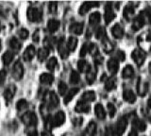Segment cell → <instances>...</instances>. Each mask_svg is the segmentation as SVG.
<instances>
[{
  "label": "cell",
  "instance_id": "6da1fadb",
  "mask_svg": "<svg viewBox=\"0 0 151 136\" xmlns=\"http://www.w3.org/2000/svg\"><path fill=\"white\" fill-rule=\"evenodd\" d=\"M127 120L125 117H122L116 124L108 127L106 130V136H122L127 128Z\"/></svg>",
  "mask_w": 151,
  "mask_h": 136
},
{
  "label": "cell",
  "instance_id": "7a4b0ae2",
  "mask_svg": "<svg viewBox=\"0 0 151 136\" xmlns=\"http://www.w3.org/2000/svg\"><path fill=\"white\" fill-rule=\"evenodd\" d=\"M27 19L29 20L30 22H40L42 18V11L39 8H28L27 12Z\"/></svg>",
  "mask_w": 151,
  "mask_h": 136
},
{
  "label": "cell",
  "instance_id": "3957f363",
  "mask_svg": "<svg viewBox=\"0 0 151 136\" xmlns=\"http://www.w3.org/2000/svg\"><path fill=\"white\" fill-rule=\"evenodd\" d=\"M22 121L24 122V124L27 125V127H30V128L35 127L38 123L37 116L35 114V112H25L22 116Z\"/></svg>",
  "mask_w": 151,
  "mask_h": 136
},
{
  "label": "cell",
  "instance_id": "277c9868",
  "mask_svg": "<svg viewBox=\"0 0 151 136\" xmlns=\"http://www.w3.org/2000/svg\"><path fill=\"white\" fill-rule=\"evenodd\" d=\"M145 52L143 50V49H134L133 52L131 53V58L133 59V60L135 62V63L138 65V66H141V65H143V63H145Z\"/></svg>",
  "mask_w": 151,
  "mask_h": 136
},
{
  "label": "cell",
  "instance_id": "5b68a950",
  "mask_svg": "<svg viewBox=\"0 0 151 136\" xmlns=\"http://www.w3.org/2000/svg\"><path fill=\"white\" fill-rule=\"evenodd\" d=\"M23 75H24V67L21 62L17 60L12 67V77L14 79H16V81H20L23 78Z\"/></svg>",
  "mask_w": 151,
  "mask_h": 136
},
{
  "label": "cell",
  "instance_id": "8992f818",
  "mask_svg": "<svg viewBox=\"0 0 151 136\" xmlns=\"http://www.w3.org/2000/svg\"><path fill=\"white\" fill-rule=\"evenodd\" d=\"M57 45H58V51H59V54L60 56L63 59H66L69 56V50L66 46V44L64 42L63 38H60L58 43H57Z\"/></svg>",
  "mask_w": 151,
  "mask_h": 136
},
{
  "label": "cell",
  "instance_id": "52a82bcc",
  "mask_svg": "<svg viewBox=\"0 0 151 136\" xmlns=\"http://www.w3.org/2000/svg\"><path fill=\"white\" fill-rule=\"evenodd\" d=\"M45 104L48 106L50 110L54 109L59 105V97L56 95L55 92L48 93V95H47V103H45Z\"/></svg>",
  "mask_w": 151,
  "mask_h": 136
},
{
  "label": "cell",
  "instance_id": "ba28073f",
  "mask_svg": "<svg viewBox=\"0 0 151 136\" xmlns=\"http://www.w3.org/2000/svg\"><path fill=\"white\" fill-rule=\"evenodd\" d=\"M114 18H115V13L113 12L111 4L108 3L105 7V13H104V19H105L106 24H110Z\"/></svg>",
  "mask_w": 151,
  "mask_h": 136
},
{
  "label": "cell",
  "instance_id": "9c48e42d",
  "mask_svg": "<svg viewBox=\"0 0 151 136\" xmlns=\"http://www.w3.org/2000/svg\"><path fill=\"white\" fill-rule=\"evenodd\" d=\"M99 6V3L96 2V1H87V2H84L81 6L79 7V10L78 12L79 14L84 15L85 13H87L93 7H98Z\"/></svg>",
  "mask_w": 151,
  "mask_h": 136
},
{
  "label": "cell",
  "instance_id": "30bf717a",
  "mask_svg": "<svg viewBox=\"0 0 151 136\" xmlns=\"http://www.w3.org/2000/svg\"><path fill=\"white\" fill-rule=\"evenodd\" d=\"M145 24V19L144 15L140 13L138 16H136L133 20V23H132V30L134 31H138L139 30H141Z\"/></svg>",
  "mask_w": 151,
  "mask_h": 136
},
{
  "label": "cell",
  "instance_id": "8fae6325",
  "mask_svg": "<svg viewBox=\"0 0 151 136\" xmlns=\"http://www.w3.org/2000/svg\"><path fill=\"white\" fill-rule=\"evenodd\" d=\"M64 122L65 114L63 111H60L53 116V128H55V127H60L61 125H63Z\"/></svg>",
  "mask_w": 151,
  "mask_h": 136
},
{
  "label": "cell",
  "instance_id": "7c38bea8",
  "mask_svg": "<svg viewBox=\"0 0 151 136\" xmlns=\"http://www.w3.org/2000/svg\"><path fill=\"white\" fill-rule=\"evenodd\" d=\"M36 52H35V47L33 45H28L27 47L24 51L23 54V59L25 62H30V60L34 58Z\"/></svg>",
  "mask_w": 151,
  "mask_h": 136
},
{
  "label": "cell",
  "instance_id": "4fadbf2b",
  "mask_svg": "<svg viewBox=\"0 0 151 136\" xmlns=\"http://www.w3.org/2000/svg\"><path fill=\"white\" fill-rule=\"evenodd\" d=\"M107 66H108V69H109V71H110V73L114 75L118 72V70H119V62H118L116 59L111 58L108 60Z\"/></svg>",
  "mask_w": 151,
  "mask_h": 136
},
{
  "label": "cell",
  "instance_id": "5bb4252c",
  "mask_svg": "<svg viewBox=\"0 0 151 136\" xmlns=\"http://www.w3.org/2000/svg\"><path fill=\"white\" fill-rule=\"evenodd\" d=\"M90 110H91V107H90L89 103L88 102H85V101H82V100H79L77 105H76V108H75V111L77 112H79V114H82V112H89Z\"/></svg>",
  "mask_w": 151,
  "mask_h": 136
},
{
  "label": "cell",
  "instance_id": "9a60e30c",
  "mask_svg": "<svg viewBox=\"0 0 151 136\" xmlns=\"http://www.w3.org/2000/svg\"><path fill=\"white\" fill-rule=\"evenodd\" d=\"M15 93H16V87H15V85L11 84V85L8 86L6 89H5V91H4V97H5V99H6L8 102H9L13 98L14 95H15Z\"/></svg>",
  "mask_w": 151,
  "mask_h": 136
},
{
  "label": "cell",
  "instance_id": "2e32d148",
  "mask_svg": "<svg viewBox=\"0 0 151 136\" xmlns=\"http://www.w3.org/2000/svg\"><path fill=\"white\" fill-rule=\"evenodd\" d=\"M83 29H84L83 23H73L70 26L69 30L71 33H74L76 35H80L83 32Z\"/></svg>",
  "mask_w": 151,
  "mask_h": 136
},
{
  "label": "cell",
  "instance_id": "e0dca14e",
  "mask_svg": "<svg viewBox=\"0 0 151 136\" xmlns=\"http://www.w3.org/2000/svg\"><path fill=\"white\" fill-rule=\"evenodd\" d=\"M111 34L116 39H121L124 36V30L120 24H115L111 27Z\"/></svg>",
  "mask_w": 151,
  "mask_h": 136
},
{
  "label": "cell",
  "instance_id": "ac0fdd59",
  "mask_svg": "<svg viewBox=\"0 0 151 136\" xmlns=\"http://www.w3.org/2000/svg\"><path fill=\"white\" fill-rule=\"evenodd\" d=\"M9 47H11L12 51L14 52H18L19 50L21 49L22 47V45H21V42L19 41L18 39H16L15 37H12L11 38V40L9 41Z\"/></svg>",
  "mask_w": 151,
  "mask_h": 136
},
{
  "label": "cell",
  "instance_id": "d6986e66",
  "mask_svg": "<svg viewBox=\"0 0 151 136\" xmlns=\"http://www.w3.org/2000/svg\"><path fill=\"white\" fill-rule=\"evenodd\" d=\"M123 97H124L125 101L129 103H134L136 101L135 94L132 90H129V89H127V90L124 91V93H123Z\"/></svg>",
  "mask_w": 151,
  "mask_h": 136
},
{
  "label": "cell",
  "instance_id": "ffe728a7",
  "mask_svg": "<svg viewBox=\"0 0 151 136\" xmlns=\"http://www.w3.org/2000/svg\"><path fill=\"white\" fill-rule=\"evenodd\" d=\"M94 112L98 119L103 120L106 118V111L101 104H96L94 107Z\"/></svg>",
  "mask_w": 151,
  "mask_h": 136
},
{
  "label": "cell",
  "instance_id": "44dd1931",
  "mask_svg": "<svg viewBox=\"0 0 151 136\" xmlns=\"http://www.w3.org/2000/svg\"><path fill=\"white\" fill-rule=\"evenodd\" d=\"M96 95L93 91H86L83 93L80 100L85 101V102H92L96 100Z\"/></svg>",
  "mask_w": 151,
  "mask_h": 136
},
{
  "label": "cell",
  "instance_id": "7402d4cb",
  "mask_svg": "<svg viewBox=\"0 0 151 136\" xmlns=\"http://www.w3.org/2000/svg\"><path fill=\"white\" fill-rule=\"evenodd\" d=\"M40 81L45 85H51V83L54 81V78L49 73H42L40 76Z\"/></svg>",
  "mask_w": 151,
  "mask_h": 136
},
{
  "label": "cell",
  "instance_id": "603a6c76",
  "mask_svg": "<svg viewBox=\"0 0 151 136\" xmlns=\"http://www.w3.org/2000/svg\"><path fill=\"white\" fill-rule=\"evenodd\" d=\"M59 27H60V22L56 19H51L47 23V30H48L51 33L56 32L59 30Z\"/></svg>",
  "mask_w": 151,
  "mask_h": 136
},
{
  "label": "cell",
  "instance_id": "cb8c5ba5",
  "mask_svg": "<svg viewBox=\"0 0 151 136\" xmlns=\"http://www.w3.org/2000/svg\"><path fill=\"white\" fill-rule=\"evenodd\" d=\"M96 73H97V70L96 68H93V67H91V69H90L89 71L86 73V81L89 84L93 83V81H96Z\"/></svg>",
  "mask_w": 151,
  "mask_h": 136
},
{
  "label": "cell",
  "instance_id": "d4e9b609",
  "mask_svg": "<svg viewBox=\"0 0 151 136\" xmlns=\"http://www.w3.org/2000/svg\"><path fill=\"white\" fill-rule=\"evenodd\" d=\"M132 125H133L134 130H137L139 131H145V128H146L145 122L139 118H135L133 121H132Z\"/></svg>",
  "mask_w": 151,
  "mask_h": 136
},
{
  "label": "cell",
  "instance_id": "484cf974",
  "mask_svg": "<svg viewBox=\"0 0 151 136\" xmlns=\"http://www.w3.org/2000/svg\"><path fill=\"white\" fill-rule=\"evenodd\" d=\"M14 58V53L12 52V50H8L6 51L3 56H2V60H3V63L5 65H9V63H11L12 62V60Z\"/></svg>",
  "mask_w": 151,
  "mask_h": 136
},
{
  "label": "cell",
  "instance_id": "4316f807",
  "mask_svg": "<svg viewBox=\"0 0 151 136\" xmlns=\"http://www.w3.org/2000/svg\"><path fill=\"white\" fill-rule=\"evenodd\" d=\"M100 20H101V15H100V13H99L98 12H93L89 17V23H90V25H91V26L97 25L98 23L100 22Z\"/></svg>",
  "mask_w": 151,
  "mask_h": 136
},
{
  "label": "cell",
  "instance_id": "83f0119b",
  "mask_svg": "<svg viewBox=\"0 0 151 136\" xmlns=\"http://www.w3.org/2000/svg\"><path fill=\"white\" fill-rule=\"evenodd\" d=\"M91 65H90L85 60H79L78 62V68L80 72L82 73H87L90 69H91Z\"/></svg>",
  "mask_w": 151,
  "mask_h": 136
},
{
  "label": "cell",
  "instance_id": "f1b7e54d",
  "mask_svg": "<svg viewBox=\"0 0 151 136\" xmlns=\"http://www.w3.org/2000/svg\"><path fill=\"white\" fill-rule=\"evenodd\" d=\"M78 91H79L78 88H73V89H71L69 92L66 93V95L64 96V103L65 104H68V103L74 98V96L78 93Z\"/></svg>",
  "mask_w": 151,
  "mask_h": 136
},
{
  "label": "cell",
  "instance_id": "f546056e",
  "mask_svg": "<svg viewBox=\"0 0 151 136\" xmlns=\"http://www.w3.org/2000/svg\"><path fill=\"white\" fill-rule=\"evenodd\" d=\"M78 45V39L76 37H70L68 39L67 43H66V46L69 50V52H73V51L76 50Z\"/></svg>",
  "mask_w": 151,
  "mask_h": 136
},
{
  "label": "cell",
  "instance_id": "4dcf8cb0",
  "mask_svg": "<svg viewBox=\"0 0 151 136\" xmlns=\"http://www.w3.org/2000/svg\"><path fill=\"white\" fill-rule=\"evenodd\" d=\"M48 55H49V49H47L46 47H42L38 50L37 57L40 62H44V60H45V59L48 57Z\"/></svg>",
  "mask_w": 151,
  "mask_h": 136
},
{
  "label": "cell",
  "instance_id": "1f68e13d",
  "mask_svg": "<svg viewBox=\"0 0 151 136\" xmlns=\"http://www.w3.org/2000/svg\"><path fill=\"white\" fill-rule=\"evenodd\" d=\"M134 74V69L131 65H127V66L123 69L122 77L124 78H130Z\"/></svg>",
  "mask_w": 151,
  "mask_h": 136
},
{
  "label": "cell",
  "instance_id": "d6a6232c",
  "mask_svg": "<svg viewBox=\"0 0 151 136\" xmlns=\"http://www.w3.org/2000/svg\"><path fill=\"white\" fill-rule=\"evenodd\" d=\"M133 15H134V8H133V6L127 5L125 8V10H124V17L127 21H129Z\"/></svg>",
  "mask_w": 151,
  "mask_h": 136
},
{
  "label": "cell",
  "instance_id": "836d02e7",
  "mask_svg": "<svg viewBox=\"0 0 151 136\" xmlns=\"http://www.w3.org/2000/svg\"><path fill=\"white\" fill-rule=\"evenodd\" d=\"M102 45H103V49L106 53H111L113 50V45L108 38H105L102 40Z\"/></svg>",
  "mask_w": 151,
  "mask_h": 136
},
{
  "label": "cell",
  "instance_id": "e575fe53",
  "mask_svg": "<svg viewBox=\"0 0 151 136\" xmlns=\"http://www.w3.org/2000/svg\"><path fill=\"white\" fill-rule=\"evenodd\" d=\"M137 91H138V94L140 96H145V92L147 91V84L139 79L138 85H137Z\"/></svg>",
  "mask_w": 151,
  "mask_h": 136
},
{
  "label": "cell",
  "instance_id": "d590c367",
  "mask_svg": "<svg viewBox=\"0 0 151 136\" xmlns=\"http://www.w3.org/2000/svg\"><path fill=\"white\" fill-rule=\"evenodd\" d=\"M116 87V81L114 78H107V81L105 82V89L107 91H111Z\"/></svg>",
  "mask_w": 151,
  "mask_h": 136
},
{
  "label": "cell",
  "instance_id": "8d00e7d4",
  "mask_svg": "<svg viewBox=\"0 0 151 136\" xmlns=\"http://www.w3.org/2000/svg\"><path fill=\"white\" fill-rule=\"evenodd\" d=\"M96 129H97V126L94 122H90L88 127H87V133L89 136H93L94 134L96 133Z\"/></svg>",
  "mask_w": 151,
  "mask_h": 136
},
{
  "label": "cell",
  "instance_id": "74e56055",
  "mask_svg": "<svg viewBox=\"0 0 151 136\" xmlns=\"http://www.w3.org/2000/svg\"><path fill=\"white\" fill-rule=\"evenodd\" d=\"M96 39H98V40H103V39L107 38L106 30H105V29H104L103 27H99L98 29L96 30Z\"/></svg>",
  "mask_w": 151,
  "mask_h": 136
},
{
  "label": "cell",
  "instance_id": "f35d334b",
  "mask_svg": "<svg viewBox=\"0 0 151 136\" xmlns=\"http://www.w3.org/2000/svg\"><path fill=\"white\" fill-rule=\"evenodd\" d=\"M58 65V60L55 57H52L48 60V62L46 63V67L47 69L51 70V71H53V70L56 68V66Z\"/></svg>",
  "mask_w": 151,
  "mask_h": 136
},
{
  "label": "cell",
  "instance_id": "ab89813d",
  "mask_svg": "<svg viewBox=\"0 0 151 136\" xmlns=\"http://www.w3.org/2000/svg\"><path fill=\"white\" fill-rule=\"evenodd\" d=\"M28 107V102L26 99H20L16 104V108L18 111H25Z\"/></svg>",
  "mask_w": 151,
  "mask_h": 136
},
{
  "label": "cell",
  "instance_id": "60d3db41",
  "mask_svg": "<svg viewBox=\"0 0 151 136\" xmlns=\"http://www.w3.org/2000/svg\"><path fill=\"white\" fill-rule=\"evenodd\" d=\"M79 79H80L79 74L77 71L73 70V71L71 72V75H70V82L72 84H77V83H78Z\"/></svg>",
  "mask_w": 151,
  "mask_h": 136
},
{
  "label": "cell",
  "instance_id": "b9f144b4",
  "mask_svg": "<svg viewBox=\"0 0 151 136\" xmlns=\"http://www.w3.org/2000/svg\"><path fill=\"white\" fill-rule=\"evenodd\" d=\"M58 91H59V94L60 96H64L65 94L67 93V85H66L65 82H63V81H60L59 82Z\"/></svg>",
  "mask_w": 151,
  "mask_h": 136
},
{
  "label": "cell",
  "instance_id": "7bdbcfd3",
  "mask_svg": "<svg viewBox=\"0 0 151 136\" xmlns=\"http://www.w3.org/2000/svg\"><path fill=\"white\" fill-rule=\"evenodd\" d=\"M89 53L91 54V55H93V57H94V56L98 55V54H99L98 46H97L96 44H93V43L90 44V45H89Z\"/></svg>",
  "mask_w": 151,
  "mask_h": 136
},
{
  "label": "cell",
  "instance_id": "ee69618b",
  "mask_svg": "<svg viewBox=\"0 0 151 136\" xmlns=\"http://www.w3.org/2000/svg\"><path fill=\"white\" fill-rule=\"evenodd\" d=\"M141 13L144 15L145 20L147 19V21L151 23V7H146L145 10L144 12H142Z\"/></svg>",
  "mask_w": 151,
  "mask_h": 136
},
{
  "label": "cell",
  "instance_id": "f6af8a7d",
  "mask_svg": "<svg viewBox=\"0 0 151 136\" xmlns=\"http://www.w3.org/2000/svg\"><path fill=\"white\" fill-rule=\"evenodd\" d=\"M18 34H19V37H20L22 40H26L28 37V35H29V32H28V30L26 29H21L20 30H19Z\"/></svg>",
  "mask_w": 151,
  "mask_h": 136
},
{
  "label": "cell",
  "instance_id": "bcb514c9",
  "mask_svg": "<svg viewBox=\"0 0 151 136\" xmlns=\"http://www.w3.org/2000/svg\"><path fill=\"white\" fill-rule=\"evenodd\" d=\"M108 112H109V114H110L111 117L114 116L115 112H116V109L112 103H108Z\"/></svg>",
  "mask_w": 151,
  "mask_h": 136
},
{
  "label": "cell",
  "instance_id": "7dc6e473",
  "mask_svg": "<svg viewBox=\"0 0 151 136\" xmlns=\"http://www.w3.org/2000/svg\"><path fill=\"white\" fill-rule=\"evenodd\" d=\"M89 52V45L87 44H84L82 46H81V48H80V57H85L86 56V54Z\"/></svg>",
  "mask_w": 151,
  "mask_h": 136
},
{
  "label": "cell",
  "instance_id": "c3c4849f",
  "mask_svg": "<svg viewBox=\"0 0 151 136\" xmlns=\"http://www.w3.org/2000/svg\"><path fill=\"white\" fill-rule=\"evenodd\" d=\"M125 58H126V55H125V53L123 52V51H121V50H119V51H117L116 52V56H115V58L114 59H116L118 62H123V60H125Z\"/></svg>",
  "mask_w": 151,
  "mask_h": 136
},
{
  "label": "cell",
  "instance_id": "681fc988",
  "mask_svg": "<svg viewBox=\"0 0 151 136\" xmlns=\"http://www.w3.org/2000/svg\"><path fill=\"white\" fill-rule=\"evenodd\" d=\"M49 12L51 13H55L57 12V8H58V3L55 1H52L49 3Z\"/></svg>",
  "mask_w": 151,
  "mask_h": 136
},
{
  "label": "cell",
  "instance_id": "f907efd6",
  "mask_svg": "<svg viewBox=\"0 0 151 136\" xmlns=\"http://www.w3.org/2000/svg\"><path fill=\"white\" fill-rule=\"evenodd\" d=\"M6 79V71L5 70H0V85L4 83Z\"/></svg>",
  "mask_w": 151,
  "mask_h": 136
},
{
  "label": "cell",
  "instance_id": "816d5d0a",
  "mask_svg": "<svg viewBox=\"0 0 151 136\" xmlns=\"http://www.w3.org/2000/svg\"><path fill=\"white\" fill-rule=\"evenodd\" d=\"M82 122H83V118L82 117H77L76 119H74V125L75 126H80L82 124Z\"/></svg>",
  "mask_w": 151,
  "mask_h": 136
},
{
  "label": "cell",
  "instance_id": "f5cc1de1",
  "mask_svg": "<svg viewBox=\"0 0 151 136\" xmlns=\"http://www.w3.org/2000/svg\"><path fill=\"white\" fill-rule=\"evenodd\" d=\"M102 60H103V58L99 54L96 55V56H94V63H96V64H101Z\"/></svg>",
  "mask_w": 151,
  "mask_h": 136
},
{
  "label": "cell",
  "instance_id": "db71d44e",
  "mask_svg": "<svg viewBox=\"0 0 151 136\" xmlns=\"http://www.w3.org/2000/svg\"><path fill=\"white\" fill-rule=\"evenodd\" d=\"M32 38H33V41L35 42V43H38V42L40 41V35H39V30H36L34 32V34H33L32 36Z\"/></svg>",
  "mask_w": 151,
  "mask_h": 136
},
{
  "label": "cell",
  "instance_id": "11a10c76",
  "mask_svg": "<svg viewBox=\"0 0 151 136\" xmlns=\"http://www.w3.org/2000/svg\"><path fill=\"white\" fill-rule=\"evenodd\" d=\"M27 136H38L37 130H34V129H31L30 130L27 131Z\"/></svg>",
  "mask_w": 151,
  "mask_h": 136
},
{
  "label": "cell",
  "instance_id": "9f6ffc18",
  "mask_svg": "<svg viewBox=\"0 0 151 136\" xmlns=\"http://www.w3.org/2000/svg\"><path fill=\"white\" fill-rule=\"evenodd\" d=\"M42 136H54V135L52 134L49 130H45L42 132Z\"/></svg>",
  "mask_w": 151,
  "mask_h": 136
},
{
  "label": "cell",
  "instance_id": "6f0895ef",
  "mask_svg": "<svg viewBox=\"0 0 151 136\" xmlns=\"http://www.w3.org/2000/svg\"><path fill=\"white\" fill-rule=\"evenodd\" d=\"M129 136H138V133H137L136 130H131L129 133Z\"/></svg>",
  "mask_w": 151,
  "mask_h": 136
},
{
  "label": "cell",
  "instance_id": "680465c9",
  "mask_svg": "<svg viewBox=\"0 0 151 136\" xmlns=\"http://www.w3.org/2000/svg\"><path fill=\"white\" fill-rule=\"evenodd\" d=\"M146 42H151V31H149L146 35Z\"/></svg>",
  "mask_w": 151,
  "mask_h": 136
},
{
  "label": "cell",
  "instance_id": "91938a15",
  "mask_svg": "<svg viewBox=\"0 0 151 136\" xmlns=\"http://www.w3.org/2000/svg\"><path fill=\"white\" fill-rule=\"evenodd\" d=\"M148 69H149V72L151 73V63H150L149 65H148Z\"/></svg>",
  "mask_w": 151,
  "mask_h": 136
},
{
  "label": "cell",
  "instance_id": "94428289",
  "mask_svg": "<svg viewBox=\"0 0 151 136\" xmlns=\"http://www.w3.org/2000/svg\"><path fill=\"white\" fill-rule=\"evenodd\" d=\"M150 121H151V116H150Z\"/></svg>",
  "mask_w": 151,
  "mask_h": 136
}]
</instances>
